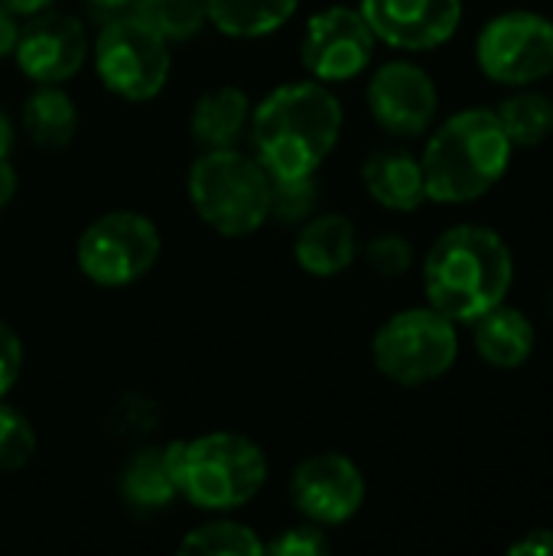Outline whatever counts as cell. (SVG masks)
<instances>
[{
    "instance_id": "obj_1",
    "label": "cell",
    "mask_w": 553,
    "mask_h": 556,
    "mask_svg": "<svg viewBox=\"0 0 553 556\" xmlns=\"http://www.w3.org/2000/svg\"><path fill=\"white\" fill-rule=\"evenodd\" d=\"M248 127L267 176H310L339 143L342 104L326 81H290L251 108Z\"/></svg>"
},
{
    "instance_id": "obj_2",
    "label": "cell",
    "mask_w": 553,
    "mask_h": 556,
    "mask_svg": "<svg viewBox=\"0 0 553 556\" xmlns=\"http://www.w3.org/2000/svg\"><path fill=\"white\" fill-rule=\"evenodd\" d=\"M515 280V257L499 231L456 225L443 231L424 261V293L453 323H476L505 303Z\"/></svg>"
},
{
    "instance_id": "obj_3",
    "label": "cell",
    "mask_w": 553,
    "mask_h": 556,
    "mask_svg": "<svg viewBox=\"0 0 553 556\" xmlns=\"http://www.w3.org/2000/svg\"><path fill=\"white\" fill-rule=\"evenodd\" d=\"M508 160L512 140L505 137L495 111H460L440 124L420 156L427 199L443 205L476 202L505 176Z\"/></svg>"
},
{
    "instance_id": "obj_4",
    "label": "cell",
    "mask_w": 553,
    "mask_h": 556,
    "mask_svg": "<svg viewBox=\"0 0 553 556\" xmlns=\"http://www.w3.org/2000/svg\"><path fill=\"white\" fill-rule=\"evenodd\" d=\"M179 495L199 511H235L267 482L264 450L241 433H202L166 446Z\"/></svg>"
},
{
    "instance_id": "obj_5",
    "label": "cell",
    "mask_w": 553,
    "mask_h": 556,
    "mask_svg": "<svg viewBox=\"0 0 553 556\" xmlns=\"http://www.w3.org/2000/svg\"><path fill=\"white\" fill-rule=\"evenodd\" d=\"M189 199L209 228L244 238L271 218V176L257 156L235 147L205 150L189 169Z\"/></svg>"
},
{
    "instance_id": "obj_6",
    "label": "cell",
    "mask_w": 553,
    "mask_h": 556,
    "mask_svg": "<svg viewBox=\"0 0 553 556\" xmlns=\"http://www.w3.org/2000/svg\"><path fill=\"white\" fill-rule=\"evenodd\" d=\"M456 352V323L433 306L394 313L372 339L375 368L404 388H420L443 378L453 368Z\"/></svg>"
},
{
    "instance_id": "obj_7",
    "label": "cell",
    "mask_w": 553,
    "mask_h": 556,
    "mask_svg": "<svg viewBox=\"0 0 553 556\" xmlns=\"http://www.w3.org/2000/svg\"><path fill=\"white\" fill-rule=\"evenodd\" d=\"M169 42L140 16H111L95 39V68L101 85L124 101H150L169 78Z\"/></svg>"
},
{
    "instance_id": "obj_8",
    "label": "cell",
    "mask_w": 553,
    "mask_h": 556,
    "mask_svg": "<svg viewBox=\"0 0 553 556\" xmlns=\"http://www.w3.org/2000/svg\"><path fill=\"white\" fill-rule=\"evenodd\" d=\"M160 251H163L160 228L140 212L117 208L95 218L81 231L75 244V261L91 283L117 290L147 277L160 261Z\"/></svg>"
},
{
    "instance_id": "obj_9",
    "label": "cell",
    "mask_w": 553,
    "mask_h": 556,
    "mask_svg": "<svg viewBox=\"0 0 553 556\" xmlns=\"http://www.w3.org/2000/svg\"><path fill=\"white\" fill-rule=\"evenodd\" d=\"M479 68L502 85H531L553 72V20L512 10L486 23L476 39Z\"/></svg>"
},
{
    "instance_id": "obj_10",
    "label": "cell",
    "mask_w": 553,
    "mask_h": 556,
    "mask_svg": "<svg viewBox=\"0 0 553 556\" xmlns=\"http://www.w3.org/2000/svg\"><path fill=\"white\" fill-rule=\"evenodd\" d=\"M375 33L352 7H326L306 23L300 59L316 81H349L368 68Z\"/></svg>"
},
{
    "instance_id": "obj_11",
    "label": "cell",
    "mask_w": 553,
    "mask_h": 556,
    "mask_svg": "<svg viewBox=\"0 0 553 556\" xmlns=\"http://www.w3.org/2000/svg\"><path fill=\"white\" fill-rule=\"evenodd\" d=\"M290 498L306 521L336 528L359 515L365 502V476L342 453H316L293 469Z\"/></svg>"
},
{
    "instance_id": "obj_12",
    "label": "cell",
    "mask_w": 553,
    "mask_h": 556,
    "mask_svg": "<svg viewBox=\"0 0 553 556\" xmlns=\"http://www.w3.org/2000/svg\"><path fill=\"white\" fill-rule=\"evenodd\" d=\"M440 108L433 78L414 62H385L368 81V111L394 137H420Z\"/></svg>"
},
{
    "instance_id": "obj_13",
    "label": "cell",
    "mask_w": 553,
    "mask_h": 556,
    "mask_svg": "<svg viewBox=\"0 0 553 556\" xmlns=\"http://www.w3.org/2000/svg\"><path fill=\"white\" fill-rule=\"evenodd\" d=\"M13 55H16V68L29 81L62 85L72 75H78V68L88 55V39L75 16L42 10V13L29 16L26 26H20Z\"/></svg>"
},
{
    "instance_id": "obj_14",
    "label": "cell",
    "mask_w": 553,
    "mask_h": 556,
    "mask_svg": "<svg viewBox=\"0 0 553 556\" xmlns=\"http://www.w3.org/2000/svg\"><path fill=\"white\" fill-rule=\"evenodd\" d=\"M359 13L375 39L394 49L424 52L453 39L463 23V0H362Z\"/></svg>"
},
{
    "instance_id": "obj_15",
    "label": "cell",
    "mask_w": 553,
    "mask_h": 556,
    "mask_svg": "<svg viewBox=\"0 0 553 556\" xmlns=\"http://www.w3.org/2000/svg\"><path fill=\"white\" fill-rule=\"evenodd\" d=\"M359 251L355 225L352 218L329 212V215H310L297 235L293 257L310 277H339L352 267Z\"/></svg>"
},
{
    "instance_id": "obj_16",
    "label": "cell",
    "mask_w": 553,
    "mask_h": 556,
    "mask_svg": "<svg viewBox=\"0 0 553 556\" xmlns=\"http://www.w3.org/2000/svg\"><path fill=\"white\" fill-rule=\"evenodd\" d=\"M368 195L391 212H414L427 202L420 160L407 150H375L362 166Z\"/></svg>"
},
{
    "instance_id": "obj_17",
    "label": "cell",
    "mask_w": 553,
    "mask_h": 556,
    "mask_svg": "<svg viewBox=\"0 0 553 556\" xmlns=\"http://www.w3.org/2000/svg\"><path fill=\"white\" fill-rule=\"evenodd\" d=\"M473 326H476L473 342L479 358L495 368H518L535 352V326L515 306L499 303L489 313H482Z\"/></svg>"
},
{
    "instance_id": "obj_18",
    "label": "cell",
    "mask_w": 553,
    "mask_h": 556,
    "mask_svg": "<svg viewBox=\"0 0 553 556\" xmlns=\"http://www.w3.org/2000/svg\"><path fill=\"white\" fill-rule=\"evenodd\" d=\"M121 498L134 511H163L179 498L173 466H169V450L166 446H147L137 450L124 469H121Z\"/></svg>"
},
{
    "instance_id": "obj_19",
    "label": "cell",
    "mask_w": 553,
    "mask_h": 556,
    "mask_svg": "<svg viewBox=\"0 0 553 556\" xmlns=\"http://www.w3.org/2000/svg\"><path fill=\"white\" fill-rule=\"evenodd\" d=\"M251 124V101L241 88L235 85H222L205 91L196 108H192V137L205 147V150H218V147H235L238 137L244 134V127Z\"/></svg>"
},
{
    "instance_id": "obj_20",
    "label": "cell",
    "mask_w": 553,
    "mask_h": 556,
    "mask_svg": "<svg viewBox=\"0 0 553 556\" xmlns=\"http://www.w3.org/2000/svg\"><path fill=\"white\" fill-rule=\"evenodd\" d=\"M300 0H205V20L231 39H261L277 33Z\"/></svg>"
},
{
    "instance_id": "obj_21",
    "label": "cell",
    "mask_w": 553,
    "mask_h": 556,
    "mask_svg": "<svg viewBox=\"0 0 553 556\" xmlns=\"http://www.w3.org/2000/svg\"><path fill=\"white\" fill-rule=\"evenodd\" d=\"M23 130L39 150H62L78 130V108L59 85H39L23 101Z\"/></svg>"
},
{
    "instance_id": "obj_22",
    "label": "cell",
    "mask_w": 553,
    "mask_h": 556,
    "mask_svg": "<svg viewBox=\"0 0 553 556\" xmlns=\"http://www.w3.org/2000/svg\"><path fill=\"white\" fill-rule=\"evenodd\" d=\"M512 147H538L553 134V101L544 94H512L495 111Z\"/></svg>"
},
{
    "instance_id": "obj_23",
    "label": "cell",
    "mask_w": 553,
    "mask_h": 556,
    "mask_svg": "<svg viewBox=\"0 0 553 556\" xmlns=\"http://www.w3.org/2000/svg\"><path fill=\"white\" fill-rule=\"evenodd\" d=\"M130 13L156 29L166 42H186L205 23V0H134Z\"/></svg>"
},
{
    "instance_id": "obj_24",
    "label": "cell",
    "mask_w": 553,
    "mask_h": 556,
    "mask_svg": "<svg viewBox=\"0 0 553 556\" xmlns=\"http://www.w3.org/2000/svg\"><path fill=\"white\" fill-rule=\"evenodd\" d=\"M179 554L199 556H254L264 554V541L238 521H209L179 541Z\"/></svg>"
},
{
    "instance_id": "obj_25",
    "label": "cell",
    "mask_w": 553,
    "mask_h": 556,
    "mask_svg": "<svg viewBox=\"0 0 553 556\" xmlns=\"http://www.w3.org/2000/svg\"><path fill=\"white\" fill-rule=\"evenodd\" d=\"M319 202L316 173L310 176H271V215L284 225H303Z\"/></svg>"
},
{
    "instance_id": "obj_26",
    "label": "cell",
    "mask_w": 553,
    "mask_h": 556,
    "mask_svg": "<svg viewBox=\"0 0 553 556\" xmlns=\"http://www.w3.org/2000/svg\"><path fill=\"white\" fill-rule=\"evenodd\" d=\"M36 456L33 424L0 397V472H20Z\"/></svg>"
},
{
    "instance_id": "obj_27",
    "label": "cell",
    "mask_w": 553,
    "mask_h": 556,
    "mask_svg": "<svg viewBox=\"0 0 553 556\" xmlns=\"http://www.w3.org/2000/svg\"><path fill=\"white\" fill-rule=\"evenodd\" d=\"M365 261L381 277H404L411 270L414 251L401 235H378L365 244Z\"/></svg>"
},
{
    "instance_id": "obj_28",
    "label": "cell",
    "mask_w": 553,
    "mask_h": 556,
    "mask_svg": "<svg viewBox=\"0 0 553 556\" xmlns=\"http://www.w3.org/2000/svg\"><path fill=\"white\" fill-rule=\"evenodd\" d=\"M329 538L319 531V525H303V528H287L280 531L271 544H264L267 554H280V556H319L329 554Z\"/></svg>"
},
{
    "instance_id": "obj_29",
    "label": "cell",
    "mask_w": 553,
    "mask_h": 556,
    "mask_svg": "<svg viewBox=\"0 0 553 556\" xmlns=\"http://www.w3.org/2000/svg\"><path fill=\"white\" fill-rule=\"evenodd\" d=\"M156 420H160V410L143 394H127L114 410V427L121 433H147V430H153Z\"/></svg>"
},
{
    "instance_id": "obj_30",
    "label": "cell",
    "mask_w": 553,
    "mask_h": 556,
    "mask_svg": "<svg viewBox=\"0 0 553 556\" xmlns=\"http://www.w3.org/2000/svg\"><path fill=\"white\" fill-rule=\"evenodd\" d=\"M23 371V342L10 323L0 319V397H7Z\"/></svg>"
},
{
    "instance_id": "obj_31",
    "label": "cell",
    "mask_w": 553,
    "mask_h": 556,
    "mask_svg": "<svg viewBox=\"0 0 553 556\" xmlns=\"http://www.w3.org/2000/svg\"><path fill=\"white\" fill-rule=\"evenodd\" d=\"M512 556H553V531L541 528V531H528L521 541H515L508 547Z\"/></svg>"
},
{
    "instance_id": "obj_32",
    "label": "cell",
    "mask_w": 553,
    "mask_h": 556,
    "mask_svg": "<svg viewBox=\"0 0 553 556\" xmlns=\"http://www.w3.org/2000/svg\"><path fill=\"white\" fill-rule=\"evenodd\" d=\"M20 16L16 13H10L3 3H0V59L3 55H13V49H16V39H20V23H16Z\"/></svg>"
},
{
    "instance_id": "obj_33",
    "label": "cell",
    "mask_w": 553,
    "mask_h": 556,
    "mask_svg": "<svg viewBox=\"0 0 553 556\" xmlns=\"http://www.w3.org/2000/svg\"><path fill=\"white\" fill-rule=\"evenodd\" d=\"M16 186H20V179H16V169L10 166V160H0V208L13 202V195H16Z\"/></svg>"
},
{
    "instance_id": "obj_34",
    "label": "cell",
    "mask_w": 553,
    "mask_h": 556,
    "mask_svg": "<svg viewBox=\"0 0 553 556\" xmlns=\"http://www.w3.org/2000/svg\"><path fill=\"white\" fill-rule=\"evenodd\" d=\"M10 13H16V16H36V13H42V10H49L55 0H0Z\"/></svg>"
},
{
    "instance_id": "obj_35",
    "label": "cell",
    "mask_w": 553,
    "mask_h": 556,
    "mask_svg": "<svg viewBox=\"0 0 553 556\" xmlns=\"http://www.w3.org/2000/svg\"><path fill=\"white\" fill-rule=\"evenodd\" d=\"M98 16L111 20V16H121V13H130L134 0H85Z\"/></svg>"
},
{
    "instance_id": "obj_36",
    "label": "cell",
    "mask_w": 553,
    "mask_h": 556,
    "mask_svg": "<svg viewBox=\"0 0 553 556\" xmlns=\"http://www.w3.org/2000/svg\"><path fill=\"white\" fill-rule=\"evenodd\" d=\"M10 150H13V124H10L7 111L0 108V160H7Z\"/></svg>"
},
{
    "instance_id": "obj_37",
    "label": "cell",
    "mask_w": 553,
    "mask_h": 556,
    "mask_svg": "<svg viewBox=\"0 0 553 556\" xmlns=\"http://www.w3.org/2000/svg\"><path fill=\"white\" fill-rule=\"evenodd\" d=\"M551 319H553V293H551Z\"/></svg>"
}]
</instances>
